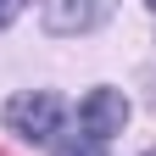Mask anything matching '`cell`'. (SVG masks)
I'll list each match as a JSON object with an SVG mask.
<instances>
[{
	"label": "cell",
	"mask_w": 156,
	"mask_h": 156,
	"mask_svg": "<svg viewBox=\"0 0 156 156\" xmlns=\"http://www.w3.org/2000/svg\"><path fill=\"white\" fill-rule=\"evenodd\" d=\"M17 11H23V0H0V34L17 23Z\"/></svg>",
	"instance_id": "cell-5"
},
{
	"label": "cell",
	"mask_w": 156,
	"mask_h": 156,
	"mask_svg": "<svg viewBox=\"0 0 156 156\" xmlns=\"http://www.w3.org/2000/svg\"><path fill=\"white\" fill-rule=\"evenodd\" d=\"M117 11V0H45V34L73 39V34H95L106 28Z\"/></svg>",
	"instance_id": "cell-3"
},
{
	"label": "cell",
	"mask_w": 156,
	"mask_h": 156,
	"mask_svg": "<svg viewBox=\"0 0 156 156\" xmlns=\"http://www.w3.org/2000/svg\"><path fill=\"white\" fill-rule=\"evenodd\" d=\"M128 95L123 89H112V84H95L84 89V101H78V128H84V140H117V134L128 128Z\"/></svg>",
	"instance_id": "cell-2"
},
{
	"label": "cell",
	"mask_w": 156,
	"mask_h": 156,
	"mask_svg": "<svg viewBox=\"0 0 156 156\" xmlns=\"http://www.w3.org/2000/svg\"><path fill=\"white\" fill-rule=\"evenodd\" d=\"M0 123L23 145H50V140H62L67 101L56 89H17V95H6V106H0Z\"/></svg>",
	"instance_id": "cell-1"
},
{
	"label": "cell",
	"mask_w": 156,
	"mask_h": 156,
	"mask_svg": "<svg viewBox=\"0 0 156 156\" xmlns=\"http://www.w3.org/2000/svg\"><path fill=\"white\" fill-rule=\"evenodd\" d=\"M145 156H156V151H145Z\"/></svg>",
	"instance_id": "cell-7"
},
{
	"label": "cell",
	"mask_w": 156,
	"mask_h": 156,
	"mask_svg": "<svg viewBox=\"0 0 156 156\" xmlns=\"http://www.w3.org/2000/svg\"><path fill=\"white\" fill-rule=\"evenodd\" d=\"M50 156H106V145L78 134V140H50Z\"/></svg>",
	"instance_id": "cell-4"
},
{
	"label": "cell",
	"mask_w": 156,
	"mask_h": 156,
	"mask_svg": "<svg viewBox=\"0 0 156 156\" xmlns=\"http://www.w3.org/2000/svg\"><path fill=\"white\" fill-rule=\"evenodd\" d=\"M145 6H151V11H156V0H145Z\"/></svg>",
	"instance_id": "cell-6"
}]
</instances>
